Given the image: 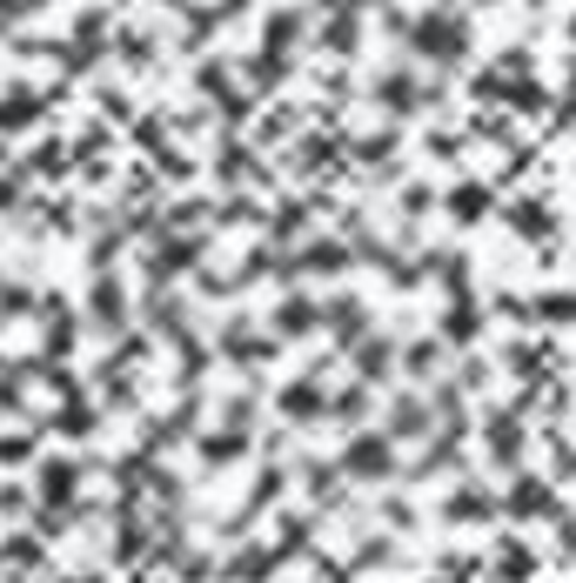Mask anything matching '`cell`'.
<instances>
[{
	"mask_svg": "<svg viewBox=\"0 0 576 583\" xmlns=\"http://www.w3.org/2000/svg\"><path fill=\"white\" fill-rule=\"evenodd\" d=\"M34 115H41V101H34V88H28V80H14V88H0V134L28 128Z\"/></svg>",
	"mask_w": 576,
	"mask_h": 583,
	"instance_id": "cell-1",
	"label": "cell"
},
{
	"mask_svg": "<svg viewBox=\"0 0 576 583\" xmlns=\"http://www.w3.org/2000/svg\"><path fill=\"white\" fill-rule=\"evenodd\" d=\"M41 489H47V496H67V489H74V469H67V463H41Z\"/></svg>",
	"mask_w": 576,
	"mask_h": 583,
	"instance_id": "cell-2",
	"label": "cell"
},
{
	"mask_svg": "<svg viewBox=\"0 0 576 583\" xmlns=\"http://www.w3.org/2000/svg\"><path fill=\"white\" fill-rule=\"evenodd\" d=\"M34 169H41V175L67 169V148H61V141H41V148H34Z\"/></svg>",
	"mask_w": 576,
	"mask_h": 583,
	"instance_id": "cell-3",
	"label": "cell"
},
{
	"mask_svg": "<svg viewBox=\"0 0 576 583\" xmlns=\"http://www.w3.org/2000/svg\"><path fill=\"white\" fill-rule=\"evenodd\" d=\"M28 309V289H0V315H21Z\"/></svg>",
	"mask_w": 576,
	"mask_h": 583,
	"instance_id": "cell-4",
	"label": "cell"
},
{
	"mask_svg": "<svg viewBox=\"0 0 576 583\" xmlns=\"http://www.w3.org/2000/svg\"><path fill=\"white\" fill-rule=\"evenodd\" d=\"M28 456V436H0V463H21Z\"/></svg>",
	"mask_w": 576,
	"mask_h": 583,
	"instance_id": "cell-5",
	"label": "cell"
},
{
	"mask_svg": "<svg viewBox=\"0 0 576 583\" xmlns=\"http://www.w3.org/2000/svg\"><path fill=\"white\" fill-rule=\"evenodd\" d=\"M8 557H14V563H28V557H34V543H28V537H14V543H0V563H8Z\"/></svg>",
	"mask_w": 576,
	"mask_h": 583,
	"instance_id": "cell-6",
	"label": "cell"
},
{
	"mask_svg": "<svg viewBox=\"0 0 576 583\" xmlns=\"http://www.w3.org/2000/svg\"><path fill=\"white\" fill-rule=\"evenodd\" d=\"M14 202H21V182H0V215H14Z\"/></svg>",
	"mask_w": 576,
	"mask_h": 583,
	"instance_id": "cell-7",
	"label": "cell"
}]
</instances>
